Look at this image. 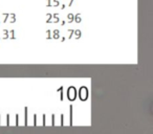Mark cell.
I'll return each mask as SVG.
<instances>
[{"label":"cell","mask_w":153,"mask_h":134,"mask_svg":"<svg viewBox=\"0 0 153 134\" xmlns=\"http://www.w3.org/2000/svg\"><path fill=\"white\" fill-rule=\"evenodd\" d=\"M85 91H86L85 88H82V89H81V98H82V100H85V98H87V96H84V94H85Z\"/></svg>","instance_id":"cell-1"}]
</instances>
